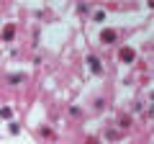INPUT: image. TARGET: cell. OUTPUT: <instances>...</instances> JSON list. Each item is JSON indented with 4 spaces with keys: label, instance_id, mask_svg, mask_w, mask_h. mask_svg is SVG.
<instances>
[{
    "label": "cell",
    "instance_id": "2",
    "mask_svg": "<svg viewBox=\"0 0 154 144\" xmlns=\"http://www.w3.org/2000/svg\"><path fill=\"white\" fill-rule=\"evenodd\" d=\"M88 62H90V70H93V72H98V75L103 72V64H100L98 57H88Z\"/></svg>",
    "mask_w": 154,
    "mask_h": 144
},
{
    "label": "cell",
    "instance_id": "1",
    "mask_svg": "<svg viewBox=\"0 0 154 144\" xmlns=\"http://www.w3.org/2000/svg\"><path fill=\"white\" fill-rule=\"evenodd\" d=\"M118 54H121V59H123V62H134V57H136V52H134L131 46H123V49L118 52Z\"/></svg>",
    "mask_w": 154,
    "mask_h": 144
},
{
    "label": "cell",
    "instance_id": "4",
    "mask_svg": "<svg viewBox=\"0 0 154 144\" xmlns=\"http://www.w3.org/2000/svg\"><path fill=\"white\" fill-rule=\"evenodd\" d=\"M13 31H16V26H13V23H8V26L3 28V39L8 41V39H11V36H13Z\"/></svg>",
    "mask_w": 154,
    "mask_h": 144
},
{
    "label": "cell",
    "instance_id": "3",
    "mask_svg": "<svg viewBox=\"0 0 154 144\" xmlns=\"http://www.w3.org/2000/svg\"><path fill=\"white\" fill-rule=\"evenodd\" d=\"M100 39H103L105 44H113V39H116V31H110V28H105V31L100 33Z\"/></svg>",
    "mask_w": 154,
    "mask_h": 144
}]
</instances>
